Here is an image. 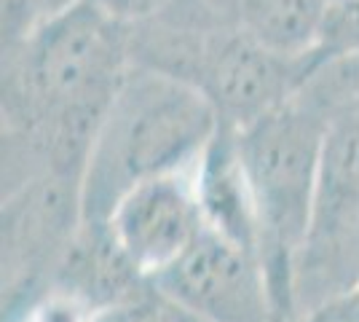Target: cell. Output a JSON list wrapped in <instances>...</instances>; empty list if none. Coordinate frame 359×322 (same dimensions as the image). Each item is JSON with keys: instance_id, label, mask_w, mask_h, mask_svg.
<instances>
[{"instance_id": "6da1fadb", "label": "cell", "mask_w": 359, "mask_h": 322, "mask_svg": "<svg viewBox=\"0 0 359 322\" xmlns=\"http://www.w3.org/2000/svg\"><path fill=\"white\" fill-rule=\"evenodd\" d=\"M132 27L91 0L3 46V154L83 180L91 148L132 70Z\"/></svg>"}, {"instance_id": "7a4b0ae2", "label": "cell", "mask_w": 359, "mask_h": 322, "mask_svg": "<svg viewBox=\"0 0 359 322\" xmlns=\"http://www.w3.org/2000/svg\"><path fill=\"white\" fill-rule=\"evenodd\" d=\"M357 92L359 57L322 60L287 102L244 129H233L257 213V253L276 322L295 304L298 258L311 231L330 121Z\"/></svg>"}, {"instance_id": "3957f363", "label": "cell", "mask_w": 359, "mask_h": 322, "mask_svg": "<svg viewBox=\"0 0 359 322\" xmlns=\"http://www.w3.org/2000/svg\"><path fill=\"white\" fill-rule=\"evenodd\" d=\"M217 129L215 107L196 86L135 62L91 148L83 220H105L148 177L198 167Z\"/></svg>"}, {"instance_id": "277c9868", "label": "cell", "mask_w": 359, "mask_h": 322, "mask_svg": "<svg viewBox=\"0 0 359 322\" xmlns=\"http://www.w3.org/2000/svg\"><path fill=\"white\" fill-rule=\"evenodd\" d=\"M359 288V92L330 121L295 301L309 311ZM306 311V314H309Z\"/></svg>"}, {"instance_id": "5b68a950", "label": "cell", "mask_w": 359, "mask_h": 322, "mask_svg": "<svg viewBox=\"0 0 359 322\" xmlns=\"http://www.w3.org/2000/svg\"><path fill=\"white\" fill-rule=\"evenodd\" d=\"M153 285L207 322H276L260 255L212 226Z\"/></svg>"}, {"instance_id": "8992f818", "label": "cell", "mask_w": 359, "mask_h": 322, "mask_svg": "<svg viewBox=\"0 0 359 322\" xmlns=\"http://www.w3.org/2000/svg\"><path fill=\"white\" fill-rule=\"evenodd\" d=\"M83 226V180L38 172L3 201V290H30L46 269H57Z\"/></svg>"}, {"instance_id": "52a82bcc", "label": "cell", "mask_w": 359, "mask_h": 322, "mask_svg": "<svg viewBox=\"0 0 359 322\" xmlns=\"http://www.w3.org/2000/svg\"><path fill=\"white\" fill-rule=\"evenodd\" d=\"M196 169L132 185L105 217L113 239L145 279L164 274L207 226Z\"/></svg>"}, {"instance_id": "ba28073f", "label": "cell", "mask_w": 359, "mask_h": 322, "mask_svg": "<svg viewBox=\"0 0 359 322\" xmlns=\"http://www.w3.org/2000/svg\"><path fill=\"white\" fill-rule=\"evenodd\" d=\"M196 183H198V196H201L207 226L257 253V242H260L257 213H255L247 175L239 161L233 129L228 126L217 129L210 148L198 161Z\"/></svg>"}, {"instance_id": "9c48e42d", "label": "cell", "mask_w": 359, "mask_h": 322, "mask_svg": "<svg viewBox=\"0 0 359 322\" xmlns=\"http://www.w3.org/2000/svg\"><path fill=\"white\" fill-rule=\"evenodd\" d=\"M215 16L236 25L282 54L316 51L327 0H201Z\"/></svg>"}, {"instance_id": "30bf717a", "label": "cell", "mask_w": 359, "mask_h": 322, "mask_svg": "<svg viewBox=\"0 0 359 322\" xmlns=\"http://www.w3.org/2000/svg\"><path fill=\"white\" fill-rule=\"evenodd\" d=\"M94 322H207L196 317L194 311L180 307L169 295L158 290L153 282L142 293L132 295L129 301H121L116 307L97 311Z\"/></svg>"}, {"instance_id": "8fae6325", "label": "cell", "mask_w": 359, "mask_h": 322, "mask_svg": "<svg viewBox=\"0 0 359 322\" xmlns=\"http://www.w3.org/2000/svg\"><path fill=\"white\" fill-rule=\"evenodd\" d=\"M316 51L325 60L359 57V0H327Z\"/></svg>"}, {"instance_id": "7c38bea8", "label": "cell", "mask_w": 359, "mask_h": 322, "mask_svg": "<svg viewBox=\"0 0 359 322\" xmlns=\"http://www.w3.org/2000/svg\"><path fill=\"white\" fill-rule=\"evenodd\" d=\"M94 317L97 309L86 298L54 285L25 311L19 322H94Z\"/></svg>"}, {"instance_id": "4fadbf2b", "label": "cell", "mask_w": 359, "mask_h": 322, "mask_svg": "<svg viewBox=\"0 0 359 322\" xmlns=\"http://www.w3.org/2000/svg\"><path fill=\"white\" fill-rule=\"evenodd\" d=\"M41 19V0H3V46L22 41Z\"/></svg>"}, {"instance_id": "5bb4252c", "label": "cell", "mask_w": 359, "mask_h": 322, "mask_svg": "<svg viewBox=\"0 0 359 322\" xmlns=\"http://www.w3.org/2000/svg\"><path fill=\"white\" fill-rule=\"evenodd\" d=\"M91 3L100 6L113 19H118V22L132 27V25L148 22V19L158 16L161 11H166L175 0H91Z\"/></svg>"}, {"instance_id": "9a60e30c", "label": "cell", "mask_w": 359, "mask_h": 322, "mask_svg": "<svg viewBox=\"0 0 359 322\" xmlns=\"http://www.w3.org/2000/svg\"><path fill=\"white\" fill-rule=\"evenodd\" d=\"M306 322H359V288L311 309Z\"/></svg>"}, {"instance_id": "2e32d148", "label": "cell", "mask_w": 359, "mask_h": 322, "mask_svg": "<svg viewBox=\"0 0 359 322\" xmlns=\"http://www.w3.org/2000/svg\"><path fill=\"white\" fill-rule=\"evenodd\" d=\"M78 0H41V11H43V19L51 14H60V11H65V8H70V6H75ZM41 19V22H43Z\"/></svg>"}]
</instances>
